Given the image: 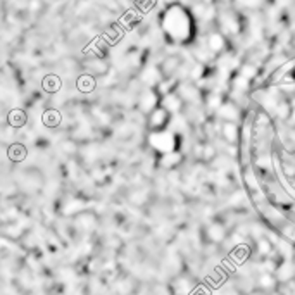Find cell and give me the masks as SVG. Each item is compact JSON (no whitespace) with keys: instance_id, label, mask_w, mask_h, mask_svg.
Masks as SVG:
<instances>
[{"instance_id":"obj_20","label":"cell","mask_w":295,"mask_h":295,"mask_svg":"<svg viewBox=\"0 0 295 295\" xmlns=\"http://www.w3.org/2000/svg\"><path fill=\"white\" fill-rule=\"evenodd\" d=\"M223 235H225V232H223V226H211V230H209V238L214 240V242H221Z\"/></svg>"},{"instance_id":"obj_18","label":"cell","mask_w":295,"mask_h":295,"mask_svg":"<svg viewBox=\"0 0 295 295\" xmlns=\"http://www.w3.org/2000/svg\"><path fill=\"white\" fill-rule=\"evenodd\" d=\"M259 67H261V66H257V64L250 62V60H243V64L240 66L238 73L243 74L245 78H249L250 81H254V80H256V78L261 74V69H259Z\"/></svg>"},{"instance_id":"obj_19","label":"cell","mask_w":295,"mask_h":295,"mask_svg":"<svg viewBox=\"0 0 295 295\" xmlns=\"http://www.w3.org/2000/svg\"><path fill=\"white\" fill-rule=\"evenodd\" d=\"M60 150H62L64 154H67V155H74L78 150H80L78 140H74L73 137H71V138H64V140L60 142Z\"/></svg>"},{"instance_id":"obj_14","label":"cell","mask_w":295,"mask_h":295,"mask_svg":"<svg viewBox=\"0 0 295 295\" xmlns=\"http://www.w3.org/2000/svg\"><path fill=\"white\" fill-rule=\"evenodd\" d=\"M40 83H42V90L45 91V93H49V95L59 93V91L62 90V87H64L62 78H60L59 74H56V73H47L45 78H43Z\"/></svg>"},{"instance_id":"obj_5","label":"cell","mask_w":295,"mask_h":295,"mask_svg":"<svg viewBox=\"0 0 295 295\" xmlns=\"http://www.w3.org/2000/svg\"><path fill=\"white\" fill-rule=\"evenodd\" d=\"M169 121H171V113L166 111L162 106H159L150 114H147V128L150 131L166 130L169 126Z\"/></svg>"},{"instance_id":"obj_15","label":"cell","mask_w":295,"mask_h":295,"mask_svg":"<svg viewBox=\"0 0 295 295\" xmlns=\"http://www.w3.org/2000/svg\"><path fill=\"white\" fill-rule=\"evenodd\" d=\"M5 118H7V124L14 126L16 130L25 128L26 123H28V113L25 109H21V107H12Z\"/></svg>"},{"instance_id":"obj_6","label":"cell","mask_w":295,"mask_h":295,"mask_svg":"<svg viewBox=\"0 0 295 295\" xmlns=\"http://www.w3.org/2000/svg\"><path fill=\"white\" fill-rule=\"evenodd\" d=\"M216 118L221 121H230V123H240V119L243 118V111L228 98V100H225L223 106L216 111Z\"/></svg>"},{"instance_id":"obj_13","label":"cell","mask_w":295,"mask_h":295,"mask_svg":"<svg viewBox=\"0 0 295 295\" xmlns=\"http://www.w3.org/2000/svg\"><path fill=\"white\" fill-rule=\"evenodd\" d=\"M64 121V114L59 107H47L42 114V124L45 128H59Z\"/></svg>"},{"instance_id":"obj_1","label":"cell","mask_w":295,"mask_h":295,"mask_svg":"<svg viewBox=\"0 0 295 295\" xmlns=\"http://www.w3.org/2000/svg\"><path fill=\"white\" fill-rule=\"evenodd\" d=\"M176 138H178V135L173 130H169V128L161 131H150V135H148V145L161 155L169 154V152L176 150V144H178Z\"/></svg>"},{"instance_id":"obj_2","label":"cell","mask_w":295,"mask_h":295,"mask_svg":"<svg viewBox=\"0 0 295 295\" xmlns=\"http://www.w3.org/2000/svg\"><path fill=\"white\" fill-rule=\"evenodd\" d=\"M176 93L185 100V104H193V106H204V91L199 88L195 81H179Z\"/></svg>"},{"instance_id":"obj_4","label":"cell","mask_w":295,"mask_h":295,"mask_svg":"<svg viewBox=\"0 0 295 295\" xmlns=\"http://www.w3.org/2000/svg\"><path fill=\"white\" fill-rule=\"evenodd\" d=\"M161 106V97H159L155 88H145L137 98V109L142 111L144 114H150L154 109Z\"/></svg>"},{"instance_id":"obj_17","label":"cell","mask_w":295,"mask_h":295,"mask_svg":"<svg viewBox=\"0 0 295 295\" xmlns=\"http://www.w3.org/2000/svg\"><path fill=\"white\" fill-rule=\"evenodd\" d=\"M9 159H11L12 162H21L26 159V155H28V148H26L25 144H19V142H12L11 145H9V152H7Z\"/></svg>"},{"instance_id":"obj_7","label":"cell","mask_w":295,"mask_h":295,"mask_svg":"<svg viewBox=\"0 0 295 295\" xmlns=\"http://www.w3.org/2000/svg\"><path fill=\"white\" fill-rule=\"evenodd\" d=\"M218 138L225 140L226 144L238 145L240 144V138H242V126H240L238 123H230V121H223Z\"/></svg>"},{"instance_id":"obj_16","label":"cell","mask_w":295,"mask_h":295,"mask_svg":"<svg viewBox=\"0 0 295 295\" xmlns=\"http://www.w3.org/2000/svg\"><path fill=\"white\" fill-rule=\"evenodd\" d=\"M183 159V152L181 150H175V152H169V154H162L161 159H159V166L166 169H175L176 166H179Z\"/></svg>"},{"instance_id":"obj_9","label":"cell","mask_w":295,"mask_h":295,"mask_svg":"<svg viewBox=\"0 0 295 295\" xmlns=\"http://www.w3.org/2000/svg\"><path fill=\"white\" fill-rule=\"evenodd\" d=\"M183 60H185V59H183L181 54H166L164 60L159 64V67H161V71H162V74H164V78L176 76L178 69L181 67Z\"/></svg>"},{"instance_id":"obj_10","label":"cell","mask_w":295,"mask_h":295,"mask_svg":"<svg viewBox=\"0 0 295 295\" xmlns=\"http://www.w3.org/2000/svg\"><path fill=\"white\" fill-rule=\"evenodd\" d=\"M140 80L144 81L145 87L155 88L162 80H164V74H162L161 67L155 66V64H148L147 67H144L140 73Z\"/></svg>"},{"instance_id":"obj_3","label":"cell","mask_w":295,"mask_h":295,"mask_svg":"<svg viewBox=\"0 0 295 295\" xmlns=\"http://www.w3.org/2000/svg\"><path fill=\"white\" fill-rule=\"evenodd\" d=\"M81 60H83V71L85 73H90L97 78L104 76V74H107L111 69H113V66L109 64V60L104 59V57L83 56L81 57Z\"/></svg>"},{"instance_id":"obj_12","label":"cell","mask_w":295,"mask_h":295,"mask_svg":"<svg viewBox=\"0 0 295 295\" xmlns=\"http://www.w3.org/2000/svg\"><path fill=\"white\" fill-rule=\"evenodd\" d=\"M161 106L164 107L166 111H169L171 116H175V114L183 113V109H185V100H183L176 91H173V93H169L161 98Z\"/></svg>"},{"instance_id":"obj_8","label":"cell","mask_w":295,"mask_h":295,"mask_svg":"<svg viewBox=\"0 0 295 295\" xmlns=\"http://www.w3.org/2000/svg\"><path fill=\"white\" fill-rule=\"evenodd\" d=\"M206 45L209 47V50H211L214 56L223 54L226 50V47H228V43H226V35L218 31V30H211V31L206 35Z\"/></svg>"},{"instance_id":"obj_11","label":"cell","mask_w":295,"mask_h":295,"mask_svg":"<svg viewBox=\"0 0 295 295\" xmlns=\"http://www.w3.org/2000/svg\"><path fill=\"white\" fill-rule=\"evenodd\" d=\"M74 87H76V90L80 91V93H85V95H90L93 93L95 90H97L98 87V78L93 76V74L90 73H81L76 76V83H74Z\"/></svg>"}]
</instances>
